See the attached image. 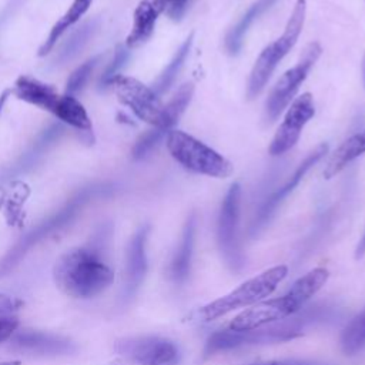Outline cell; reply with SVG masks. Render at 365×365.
Masks as SVG:
<instances>
[{
  "label": "cell",
  "instance_id": "17",
  "mask_svg": "<svg viewBox=\"0 0 365 365\" xmlns=\"http://www.w3.org/2000/svg\"><path fill=\"white\" fill-rule=\"evenodd\" d=\"M165 10L164 0H141L134 10L131 31L125 38L128 48L144 44L153 34L158 16Z\"/></svg>",
  "mask_w": 365,
  "mask_h": 365
},
{
  "label": "cell",
  "instance_id": "30",
  "mask_svg": "<svg viewBox=\"0 0 365 365\" xmlns=\"http://www.w3.org/2000/svg\"><path fill=\"white\" fill-rule=\"evenodd\" d=\"M19 327V319L14 317H4L0 318V342L9 339Z\"/></svg>",
  "mask_w": 365,
  "mask_h": 365
},
{
  "label": "cell",
  "instance_id": "8",
  "mask_svg": "<svg viewBox=\"0 0 365 365\" xmlns=\"http://www.w3.org/2000/svg\"><path fill=\"white\" fill-rule=\"evenodd\" d=\"M240 204L241 187L232 182L225 192L217 218V245L227 268L241 274L247 265V257L240 240Z\"/></svg>",
  "mask_w": 365,
  "mask_h": 365
},
{
  "label": "cell",
  "instance_id": "11",
  "mask_svg": "<svg viewBox=\"0 0 365 365\" xmlns=\"http://www.w3.org/2000/svg\"><path fill=\"white\" fill-rule=\"evenodd\" d=\"M322 53L321 44L318 41H311L302 50L299 60L294 67L287 70L275 83L267 103H265V118L267 121H274L284 108L291 103L299 86L308 77L309 70L314 67L317 60Z\"/></svg>",
  "mask_w": 365,
  "mask_h": 365
},
{
  "label": "cell",
  "instance_id": "3",
  "mask_svg": "<svg viewBox=\"0 0 365 365\" xmlns=\"http://www.w3.org/2000/svg\"><path fill=\"white\" fill-rule=\"evenodd\" d=\"M108 86L113 87L121 104L128 107L140 120L153 125V130L161 140L173 131L194 94V84L185 83L164 106L160 96L151 87L134 77L118 74Z\"/></svg>",
  "mask_w": 365,
  "mask_h": 365
},
{
  "label": "cell",
  "instance_id": "38",
  "mask_svg": "<svg viewBox=\"0 0 365 365\" xmlns=\"http://www.w3.org/2000/svg\"><path fill=\"white\" fill-rule=\"evenodd\" d=\"M107 365H124L121 361H115V362H113V364H107Z\"/></svg>",
  "mask_w": 365,
  "mask_h": 365
},
{
  "label": "cell",
  "instance_id": "14",
  "mask_svg": "<svg viewBox=\"0 0 365 365\" xmlns=\"http://www.w3.org/2000/svg\"><path fill=\"white\" fill-rule=\"evenodd\" d=\"M10 348L17 352L41 356L70 355L77 349L76 344L66 336L34 329L16 331L10 336Z\"/></svg>",
  "mask_w": 365,
  "mask_h": 365
},
{
  "label": "cell",
  "instance_id": "27",
  "mask_svg": "<svg viewBox=\"0 0 365 365\" xmlns=\"http://www.w3.org/2000/svg\"><path fill=\"white\" fill-rule=\"evenodd\" d=\"M98 60H100L98 56L87 60V61H84L81 66H78L70 74V77L67 78V84H66V93L67 94L74 96L76 93L81 91L86 87V84L88 83V80H90V77H91V74L94 71V67L98 63Z\"/></svg>",
  "mask_w": 365,
  "mask_h": 365
},
{
  "label": "cell",
  "instance_id": "20",
  "mask_svg": "<svg viewBox=\"0 0 365 365\" xmlns=\"http://www.w3.org/2000/svg\"><path fill=\"white\" fill-rule=\"evenodd\" d=\"M56 115L63 124L83 133V134H91L93 125L91 120L84 108V106L76 98V96L71 94H61L54 111L51 113Z\"/></svg>",
  "mask_w": 365,
  "mask_h": 365
},
{
  "label": "cell",
  "instance_id": "34",
  "mask_svg": "<svg viewBox=\"0 0 365 365\" xmlns=\"http://www.w3.org/2000/svg\"><path fill=\"white\" fill-rule=\"evenodd\" d=\"M10 94H11V90H4V91L0 94V114H1V111H3V108H4V104H6V101H7V98H9Z\"/></svg>",
  "mask_w": 365,
  "mask_h": 365
},
{
  "label": "cell",
  "instance_id": "26",
  "mask_svg": "<svg viewBox=\"0 0 365 365\" xmlns=\"http://www.w3.org/2000/svg\"><path fill=\"white\" fill-rule=\"evenodd\" d=\"M96 29H97V21L91 20L80 26L76 31H73L56 57L57 64H64L71 58H74L84 48L88 40L93 37Z\"/></svg>",
  "mask_w": 365,
  "mask_h": 365
},
{
  "label": "cell",
  "instance_id": "10",
  "mask_svg": "<svg viewBox=\"0 0 365 365\" xmlns=\"http://www.w3.org/2000/svg\"><path fill=\"white\" fill-rule=\"evenodd\" d=\"M114 351L124 365H178L181 361L177 344L157 335L120 339L115 342Z\"/></svg>",
  "mask_w": 365,
  "mask_h": 365
},
{
  "label": "cell",
  "instance_id": "15",
  "mask_svg": "<svg viewBox=\"0 0 365 365\" xmlns=\"http://www.w3.org/2000/svg\"><path fill=\"white\" fill-rule=\"evenodd\" d=\"M150 228L148 225L140 227L131 237L125 251V275H124V292L125 301L131 299L143 285L148 271L147 257V240Z\"/></svg>",
  "mask_w": 365,
  "mask_h": 365
},
{
  "label": "cell",
  "instance_id": "18",
  "mask_svg": "<svg viewBox=\"0 0 365 365\" xmlns=\"http://www.w3.org/2000/svg\"><path fill=\"white\" fill-rule=\"evenodd\" d=\"M11 93L19 100H23L31 106H36L41 110L48 111V113L54 111L57 101L61 96L57 93V90L53 86L43 83L30 76H20L16 80Z\"/></svg>",
  "mask_w": 365,
  "mask_h": 365
},
{
  "label": "cell",
  "instance_id": "2",
  "mask_svg": "<svg viewBox=\"0 0 365 365\" xmlns=\"http://www.w3.org/2000/svg\"><path fill=\"white\" fill-rule=\"evenodd\" d=\"M100 240L71 248L58 257L53 267V279L63 294L77 299H88L111 285L114 271L103 258Z\"/></svg>",
  "mask_w": 365,
  "mask_h": 365
},
{
  "label": "cell",
  "instance_id": "25",
  "mask_svg": "<svg viewBox=\"0 0 365 365\" xmlns=\"http://www.w3.org/2000/svg\"><path fill=\"white\" fill-rule=\"evenodd\" d=\"M339 346L348 356H354L365 348V308L346 322L339 336Z\"/></svg>",
  "mask_w": 365,
  "mask_h": 365
},
{
  "label": "cell",
  "instance_id": "9",
  "mask_svg": "<svg viewBox=\"0 0 365 365\" xmlns=\"http://www.w3.org/2000/svg\"><path fill=\"white\" fill-rule=\"evenodd\" d=\"M94 190H86L83 192H80L77 197H74L67 205H64L58 212H56L54 215L48 217L47 220H44L43 222H40L38 225H36L31 231H29L24 237H21L7 252L6 255L0 259V278L6 277L10 271H13L19 262L24 258V255L36 245L38 244L41 240H44L46 237H48L50 234H53L54 231L60 230L61 227H64L66 224H68L76 215L77 212L81 210V207L84 205V202L93 197Z\"/></svg>",
  "mask_w": 365,
  "mask_h": 365
},
{
  "label": "cell",
  "instance_id": "32",
  "mask_svg": "<svg viewBox=\"0 0 365 365\" xmlns=\"http://www.w3.org/2000/svg\"><path fill=\"white\" fill-rule=\"evenodd\" d=\"M248 365H319L312 361L305 359H277V361H267L259 364H248Z\"/></svg>",
  "mask_w": 365,
  "mask_h": 365
},
{
  "label": "cell",
  "instance_id": "21",
  "mask_svg": "<svg viewBox=\"0 0 365 365\" xmlns=\"http://www.w3.org/2000/svg\"><path fill=\"white\" fill-rule=\"evenodd\" d=\"M93 0H73L71 6L66 10V13L53 24L47 38L43 41V44L38 48V56L43 57L46 54H48L56 43L60 40V37L68 30L71 29L90 9Z\"/></svg>",
  "mask_w": 365,
  "mask_h": 365
},
{
  "label": "cell",
  "instance_id": "12",
  "mask_svg": "<svg viewBox=\"0 0 365 365\" xmlns=\"http://www.w3.org/2000/svg\"><path fill=\"white\" fill-rule=\"evenodd\" d=\"M328 145L327 144H319L315 147L295 168L294 174L278 188L275 190L269 197L265 198V201L261 204L258 211L254 215V220L250 225V237H257L271 221L274 214L277 212L278 207L284 202V200L294 191V188L299 184V181L304 178V175L327 154Z\"/></svg>",
  "mask_w": 365,
  "mask_h": 365
},
{
  "label": "cell",
  "instance_id": "4",
  "mask_svg": "<svg viewBox=\"0 0 365 365\" xmlns=\"http://www.w3.org/2000/svg\"><path fill=\"white\" fill-rule=\"evenodd\" d=\"M329 271L324 267L314 268L299 277L281 297L267 298L240 312L228 324L230 329L247 331L287 319L301 311L308 301L327 284Z\"/></svg>",
  "mask_w": 365,
  "mask_h": 365
},
{
  "label": "cell",
  "instance_id": "1",
  "mask_svg": "<svg viewBox=\"0 0 365 365\" xmlns=\"http://www.w3.org/2000/svg\"><path fill=\"white\" fill-rule=\"evenodd\" d=\"M335 307L328 304H315V305H305L301 311L295 315L261 327L255 329L247 331H234L230 328L220 329L212 332L208 339L205 341L202 349V358H211L217 354L227 352L231 349H238L244 346H254V345H267V344H281L287 341H292L304 335V331L314 324H321L331 321L334 317Z\"/></svg>",
  "mask_w": 365,
  "mask_h": 365
},
{
  "label": "cell",
  "instance_id": "33",
  "mask_svg": "<svg viewBox=\"0 0 365 365\" xmlns=\"http://www.w3.org/2000/svg\"><path fill=\"white\" fill-rule=\"evenodd\" d=\"M364 255H365V231L355 248V259H361Z\"/></svg>",
  "mask_w": 365,
  "mask_h": 365
},
{
  "label": "cell",
  "instance_id": "24",
  "mask_svg": "<svg viewBox=\"0 0 365 365\" xmlns=\"http://www.w3.org/2000/svg\"><path fill=\"white\" fill-rule=\"evenodd\" d=\"M63 131H64V128H63V125H60V124H51V125L47 127L46 130H43V131L37 135V138H36V141L33 143V145L21 155L20 161L14 165L13 173H21V171L27 170L29 167H31V165L36 163V160H37L38 157H41L43 153H44L56 140L60 138V135L63 134Z\"/></svg>",
  "mask_w": 365,
  "mask_h": 365
},
{
  "label": "cell",
  "instance_id": "5",
  "mask_svg": "<svg viewBox=\"0 0 365 365\" xmlns=\"http://www.w3.org/2000/svg\"><path fill=\"white\" fill-rule=\"evenodd\" d=\"M288 267L275 265L261 274L247 279L228 294L202 305L194 314V318L200 322H211L235 309L252 307L267 299L277 287L287 278Z\"/></svg>",
  "mask_w": 365,
  "mask_h": 365
},
{
  "label": "cell",
  "instance_id": "23",
  "mask_svg": "<svg viewBox=\"0 0 365 365\" xmlns=\"http://www.w3.org/2000/svg\"><path fill=\"white\" fill-rule=\"evenodd\" d=\"M192 38H194V34L191 33L185 40L184 43L178 47V50L174 53L173 58L170 60V63L165 66V68L161 71V74L158 76V78L154 81L153 84V91L157 94V96H161L164 94L170 87L171 84L174 83V80L177 78L180 70L182 68L184 63H185V58L188 57L190 54V50H191V46H192Z\"/></svg>",
  "mask_w": 365,
  "mask_h": 365
},
{
  "label": "cell",
  "instance_id": "16",
  "mask_svg": "<svg viewBox=\"0 0 365 365\" xmlns=\"http://www.w3.org/2000/svg\"><path fill=\"white\" fill-rule=\"evenodd\" d=\"M195 232H197V217L192 212L185 220L180 244L168 267V277L175 285H184L191 275L192 255H194V247H195Z\"/></svg>",
  "mask_w": 365,
  "mask_h": 365
},
{
  "label": "cell",
  "instance_id": "6",
  "mask_svg": "<svg viewBox=\"0 0 365 365\" xmlns=\"http://www.w3.org/2000/svg\"><path fill=\"white\" fill-rule=\"evenodd\" d=\"M305 14H307V1L297 0L281 37L269 43L259 53L258 58L252 66L248 84H247V97L250 100L255 98L262 91V88L265 87L267 81L269 80L271 74L274 73L279 61L295 46L304 27Z\"/></svg>",
  "mask_w": 365,
  "mask_h": 365
},
{
  "label": "cell",
  "instance_id": "31",
  "mask_svg": "<svg viewBox=\"0 0 365 365\" xmlns=\"http://www.w3.org/2000/svg\"><path fill=\"white\" fill-rule=\"evenodd\" d=\"M21 305H23V301L16 297L0 295V315L11 314L13 311L19 309Z\"/></svg>",
  "mask_w": 365,
  "mask_h": 365
},
{
  "label": "cell",
  "instance_id": "7",
  "mask_svg": "<svg viewBox=\"0 0 365 365\" xmlns=\"http://www.w3.org/2000/svg\"><path fill=\"white\" fill-rule=\"evenodd\" d=\"M165 141L171 157L192 173L215 178H227L232 174V164L227 158L184 131H170Z\"/></svg>",
  "mask_w": 365,
  "mask_h": 365
},
{
  "label": "cell",
  "instance_id": "13",
  "mask_svg": "<svg viewBox=\"0 0 365 365\" xmlns=\"http://www.w3.org/2000/svg\"><path fill=\"white\" fill-rule=\"evenodd\" d=\"M315 114V103L311 93H304L297 97L288 107L281 125L278 127L271 144L269 154L278 157L289 151L301 137L302 128Z\"/></svg>",
  "mask_w": 365,
  "mask_h": 365
},
{
  "label": "cell",
  "instance_id": "36",
  "mask_svg": "<svg viewBox=\"0 0 365 365\" xmlns=\"http://www.w3.org/2000/svg\"><path fill=\"white\" fill-rule=\"evenodd\" d=\"M0 365H21L20 361H4V362H0Z\"/></svg>",
  "mask_w": 365,
  "mask_h": 365
},
{
  "label": "cell",
  "instance_id": "28",
  "mask_svg": "<svg viewBox=\"0 0 365 365\" xmlns=\"http://www.w3.org/2000/svg\"><path fill=\"white\" fill-rule=\"evenodd\" d=\"M130 57V48L125 44H120L117 46L115 51H114V57L111 60V63L108 64V67L106 68V71L101 76V84L103 86H108L110 81L118 76V71L123 68V66L127 63Z\"/></svg>",
  "mask_w": 365,
  "mask_h": 365
},
{
  "label": "cell",
  "instance_id": "29",
  "mask_svg": "<svg viewBox=\"0 0 365 365\" xmlns=\"http://www.w3.org/2000/svg\"><path fill=\"white\" fill-rule=\"evenodd\" d=\"M187 1L188 0H164L165 3V13L170 19H173L174 21L181 20V17L185 13L187 9Z\"/></svg>",
  "mask_w": 365,
  "mask_h": 365
},
{
  "label": "cell",
  "instance_id": "35",
  "mask_svg": "<svg viewBox=\"0 0 365 365\" xmlns=\"http://www.w3.org/2000/svg\"><path fill=\"white\" fill-rule=\"evenodd\" d=\"M358 135H359L361 144H362V147H364V150H365V127H364V130H362L361 133H358Z\"/></svg>",
  "mask_w": 365,
  "mask_h": 365
},
{
  "label": "cell",
  "instance_id": "19",
  "mask_svg": "<svg viewBox=\"0 0 365 365\" xmlns=\"http://www.w3.org/2000/svg\"><path fill=\"white\" fill-rule=\"evenodd\" d=\"M275 1L277 0H257V1H254L247 9V11L240 17V20L228 30V33L225 36V50L231 56H235V54L240 53V50H241L242 44H244V38H245L250 27L267 10H269Z\"/></svg>",
  "mask_w": 365,
  "mask_h": 365
},
{
  "label": "cell",
  "instance_id": "37",
  "mask_svg": "<svg viewBox=\"0 0 365 365\" xmlns=\"http://www.w3.org/2000/svg\"><path fill=\"white\" fill-rule=\"evenodd\" d=\"M362 80H364V86H365V56L362 58Z\"/></svg>",
  "mask_w": 365,
  "mask_h": 365
},
{
  "label": "cell",
  "instance_id": "22",
  "mask_svg": "<svg viewBox=\"0 0 365 365\" xmlns=\"http://www.w3.org/2000/svg\"><path fill=\"white\" fill-rule=\"evenodd\" d=\"M365 153L359 135L354 134L351 137H348L346 140H344L341 143V145L331 154L325 170H324V178L329 180L332 177H335L338 173H341L352 160H355L356 157L362 155Z\"/></svg>",
  "mask_w": 365,
  "mask_h": 365
}]
</instances>
